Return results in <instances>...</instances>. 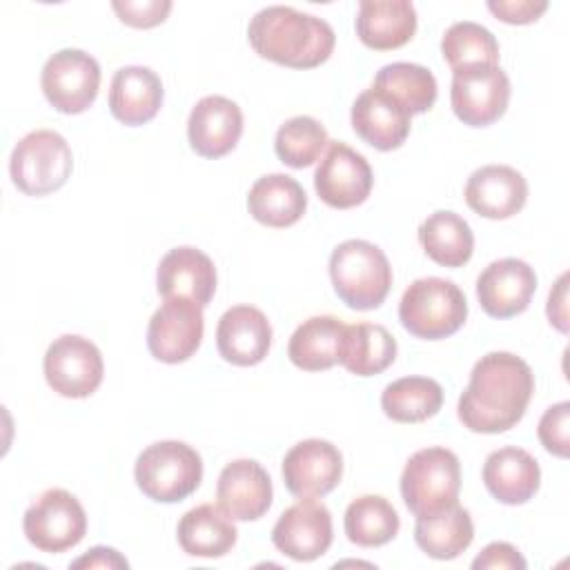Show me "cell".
<instances>
[{"label": "cell", "instance_id": "6da1fadb", "mask_svg": "<svg viewBox=\"0 0 570 570\" xmlns=\"http://www.w3.org/2000/svg\"><path fill=\"white\" fill-rule=\"evenodd\" d=\"M532 392L534 374L523 358L510 352H490L470 372L456 407L459 421L470 432H505L523 419Z\"/></svg>", "mask_w": 570, "mask_h": 570}, {"label": "cell", "instance_id": "7a4b0ae2", "mask_svg": "<svg viewBox=\"0 0 570 570\" xmlns=\"http://www.w3.org/2000/svg\"><path fill=\"white\" fill-rule=\"evenodd\" d=\"M247 40L265 60L292 69H312L330 58L336 36L323 18L272 4L249 20Z\"/></svg>", "mask_w": 570, "mask_h": 570}, {"label": "cell", "instance_id": "3957f363", "mask_svg": "<svg viewBox=\"0 0 570 570\" xmlns=\"http://www.w3.org/2000/svg\"><path fill=\"white\" fill-rule=\"evenodd\" d=\"M330 276L338 298L352 309H376L390 287L392 267L387 256L374 243L350 238L334 247L330 256Z\"/></svg>", "mask_w": 570, "mask_h": 570}, {"label": "cell", "instance_id": "277c9868", "mask_svg": "<svg viewBox=\"0 0 570 570\" xmlns=\"http://www.w3.org/2000/svg\"><path fill=\"white\" fill-rule=\"evenodd\" d=\"M468 316V301L452 281L416 278L401 296L399 321L416 338L439 341L452 336Z\"/></svg>", "mask_w": 570, "mask_h": 570}, {"label": "cell", "instance_id": "5b68a950", "mask_svg": "<svg viewBox=\"0 0 570 570\" xmlns=\"http://www.w3.org/2000/svg\"><path fill=\"white\" fill-rule=\"evenodd\" d=\"M459 490L461 463L448 448L414 452L401 472V497L416 519L434 517L459 503Z\"/></svg>", "mask_w": 570, "mask_h": 570}, {"label": "cell", "instance_id": "8992f818", "mask_svg": "<svg viewBox=\"0 0 570 570\" xmlns=\"http://www.w3.org/2000/svg\"><path fill=\"white\" fill-rule=\"evenodd\" d=\"M134 476L147 499L176 503L200 485L203 459L183 441H158L138 454Z\"/></svg>", "mask_w": 570, "mask_h": 570}, {"label": "cell", "instance_id": "52a82bcc", "mask_svg": "<svg viewBox=\"0 0 570 570\" xmlns=\"http://www.w3.org/2000/svg\"><path fill=\"white\" fill-rule=\"evenodd\" d=\"M73 169L67 140L53 129H36L22 136L9 160L13 185L27 196H47L60 189Z\"/></svg>", "mask_w": 570, "mask_h": 570}, {"label": "cell", "instance_id": "ba28073f", "mask_svg": "<svg viewBox=\"0 0 570 570\" xmlns=\"http://www.w3.org/2000/svg\"><path fill=\"white\" fill-rule=\"evenodd\" d=\"M22 530L33 548L58 554L82 541L87 532V514L71 492L51 488L27 508Z\"/></svg>", "mask_w": 570, "mask_h": 570}, {"label": "cell", "instance_id": "9c48e42d", "mask_svg": "<svg viewBox=\"0 0 570 570\" xmlns=\"http://www.w3.org/2000/svg\"><path fill=\"white\" fill-rule=\"evenodd\" d=\"M510 100V78L499 65H472L452 71L450 105L454 116L470 127L497 122Z\"/></svg>", "mask_w": 570, "mask_h": 570}, {"label": "cell", "instance_id": "30bf717a", "mask_svg": "<svg viewBox=\"0 0 570 570\" xmlns=\"http://www.w3.org/2000/svg\"><path fill=\"white\" fill-rule=\"evenodd\" d=\"M40 87L60 114H82L98 96L100 65L82 49H60L45 62Z\"/></svg>", "mask_w": 570, "mask_h": 570}, {"label": "cell", "instance_id": "8fae6325", "mask_svg": "<svg viewBox=\"0 0 570 570\" xmlns=\"http://www.w3.org/2000/svg\"><path fill=\"white\" fill-rule=\"evenodd\" d=\"M45 379L53 392L67 399H85L98 390L105 374L100 350L85 336H58L45 352Z\"/></svg>", "mask_w": 570, "mask_h": 570}, {"label": "cell", "instance_id": "7c38bea8", "mask_svg": "<svg viewBox=\"0 0 570 570\" xmlns=\"http://www.w3.org/2000/svg\"><path fill=\"white\" fill-rule=\"evenodd\" d=\"M205 332L203 307L191 298H165L147 325V347L163 363H183L196 354Z\"/></svg>", "mask_w": 570, "mask_h": 570}, {"label": "cell", "instance_id": "4fadbf2b", "mask_svg": "<svg viewBox=\"0 0 570 570\" xmlns=\"http://www.w3.org/2000/svg\"><path fill=\"white\" fill-rule=\"evenodd\" d=\"M334 539L332 514L325 503L301 497L272 528L274 546L294 561H314L323 557Z\"/></svg>", "mask_w": 570, "mask_h": 570}, {"label": "cell", "instance_id": "5bb4252c", "mask_svg": "<svg viewBox=\"0 0 570 570\" xmlns=\"http://www.w3.org/2000/svg\"><path fill=\"white\" fill-rule=\"evenodd\" d=\"M374 174L365 156L345 142H330L327 154L314 171V189L318 198L334 209L361 205L372 191Z\"/></svg>", "mask_w": 570, "mask_h": 570}, {"label": "cell", "instance_id": "9a60e30c", "mask_svg": "<svg viewBox=\"0 0 570 570\" xmlns=\"http://www.w3.org/2000/svg\"><path fill=\"white\" fill-rule=\"evenodd\" d=\"M341 476L343 456L323 439H305L283 459L285 488L296 497H323L338 485Z\"/></svg>", "mask_w": 570, "mask_h": 570}, {"label": "cell", "instance_id": "2e32d148", "mask_svg": "<svg viewBox=\"0 0 570 570\" xmlns=\"http://www.w3.org/2000/svg\"><path fill=\"white\" fill-rule=\"evenodd\" d=\"M537 289L534 269L521 258H499L476 278V296L483 312L492 318L521 314Z\"/></svg>", "mask_w": 570, "mask_h": 570}, {"label": "cell", "instance_id": "e0dca14e", "mask_svg": "<svg viewBox=\"0 0 570 570\" xmlns=\"http://www.w3.org/2000/svg\"><path fill=\"white\" fill-rule=\"evenodd\" d=\"M220 510L236 521H256L272 505V479L254 459L227 463L216 483Z\"/></svg>", "mask_w": 570, "mask_h": 570}, {"label": "cell", "instance_id": "ac0fdd59", "mask_svg": "<svg viewBox=\"0 0 570 570\" xmlns=\"http://www.w3.org/2000/svg\"><path fill=\"white\" fill-rule=\"evenodd\" d=\"M243 134V111L225 96L200 98L187 120V138L191 149L203 158H220L229 154Z\"/></svg>", "mask_w": 570, "mask_h": 570}, {"label": "cell", "instance_id": "d6986e66", "mask_svg": "<svg viewBox=\"0 0 570 570\" xmlns=\"http://www.w3.org/2000/svg\"><path fill=\"white\" fill-rule=\"evenodd\" d=\"M410 114L383 89L370 87L352 105V127L356 136L379 151L399 149L410 134Z\"/></svg>", "mask_w": 570, "mask_h": 570}, {"label": "cell", "instance_id": "ffe728a7", "mask_svg": "<svg viewBox=\"0 0 570 570\" xmlns=\"http://www.w3.org/2000/svg\"><path fill=\"white\" fill-rule=\"evenodd\" d=\"M463 196L468 207L479 216L503 220L523 209L528 183L514 167L485 165L470 174Z\"/></svg>", "mask_w": 570, "mask_h": 570}, {"label": "cell", "instance_id": "44dd1931", "mask_svg": "<svg viewBox=\"0 0 570 570\" xmlns=\"http://www.w3.org/2000/svg\"><path fill=\"white\" fill-rule=\"evenodd\" d=\"M156 287L163 298L183 296L205 307L216 292L214 261L196 247H174L158 263Z\"/></svg>", "mask_w": 570, "mask_h": 570}, {"label": "cell", "instance_id": "7402d4cb", "mask_svg": "<svg viewBox=\"0 0 570 570\" xmlns=\"http://www.w3.org/2000/svg\"><path fill=\"white\" fill-rule=\"evenodd\" d=\"M216 345L227 363L249 367L261 363L272 345V325L254 305L229 307L216 327Z\"/></svg>", "mask_w": 570, "mask_h": 570}, {"label": "cell", "instance_id": "603a6c76", "mask_svg": "<svg viewBox=\"0 0 570 570\" xmlns=\"http://www.w3.org/2000/svg\"><path fill=\"white\" fill-rule=\"evenodd\" d=\"M481 474L488 492L505 505H521L530 501L541 483L537 459L517 445H505L490 452Z\"/></svg>", "mask_w": 570, "mask_h": 570}, {"label": "cell", "instance_id": "cb8c5ba5", "mask_svg": "<svg viewBox=\"0 0 570 570\" xmlns=\"http://www.w3.org/2000/svg\"><path fill=\"white\" fill-rule=\"evenodd\" d=\"M163 82L156 71L140 65L120 67L109 87V109L122 125L149 122L163 105Z\"/></svg>", "mask_w": 570, "mask_h": 570}, {"label": "cell", "instance_id": "d4e9b609", "mask_svg": "<svg viewBox=\"0 0 570 570\" xmlns=\"http://www.w3.org/2000/svg\"><path fill=\"white\" fill-rule=\"evenodd\" d=\"M356 36L374 51L399 49L416 31V9L410 0H363L356 13Z\"/></svg>", "mask_w": 570, "mask_h": 570}, {"label": "cell", "instance_id": "484cf974", "mask_svg": "<svg viewBox=\"0 0 570 570\" xmlns=\"http://www.w3.org/2000/svg\"><path fill=\"white\" fill-rule=\"evenodd\" d=\"M247 209L267 227H289L305 214L307 194L296 178L287 174H267L252 185Z\"/></svg>", "mask_w": 570, "mask_h": 570}, {"label": "cell", "instance_id": "4316f807", "mask_svg": "<svg viewBox=\"0 0 570 570\" xmlns=\"http://www.w3.org/2000/svg\"><path fill=\"white\" fill-rule=\"evenodd\" d=\"M176 534L180 548L189 557L216 559L234 548L238 530L220 505L200 503L180 517Z\"/></svg>", "mask_w": 570, "mask_h": 570}, {"label": "cell", "instance_id": "83f0119b", "mask_svg": "<svg viewBox=\"0 0 570 570\" xmlns=\"http://www.w3.org/2000/svg\"><path fill=\"white\" fill-rule=\"evenodd\" d=\"M345 323L336 316H312L289 336L287 356L305 372L330 370L338 363L343 350Z\"/></svg>", "mask_w": 570, "mask_h": 570}, {"label": "cell", "instance_id": "f1b7e54d", "mask_svg": "<svg viewBox=\"0 0 570 570\" xmlns=\"http://www.w3.org/2000/svg\"><path fill=\"white\" fill-rule=\"evenodd\" d=\"M396 358V338L376 323L345 325L338 363L356 376H374L387 370Z\"/></svg>", "mask_w": 570, "mask_h": 570}, {"label": "cell", "instance_id": "f546056e", "mask_svg": "<svg viewBox=\"0 0 570 570\" xmlns=\"http://www.w3.org/2000/svg\"><path fill=\"white\" fill-rule=\"evenodd\" d=\"M474 539V523L465 508L454 503L452 508L434 514L421 517L414 523L416 546L432 559L448 561L459 557L470 548Z\"/></svg>", "mask_w": 570, "mask_h": 570}, {"label": "cell", "instance_id": "4dcf8cb0", "mask_svg": "<svg viewBox=\"0 0 570 570\" xmlns=\"http://www.w3.org/2000/svg\"><path fill=\"white\" fill-rule=\"evenodd\" d=\"M419 243L443 267H461L474 252V234L468 220L448 209H439L421 223Z\"/></svg>", "mask_w": 570, "mask_h": 570}, {"label": "cell", "instance_id": "1f68e13d", "mask_svg": "<svg viewBox=\"0 0 570 570\" xmlns=\"http://www.w3.org/2000/svg\"><path fill=\"white\" fill-rule=\"evenodd\" d=\"M443 405V390L428 376H403L385 385L381 407L396 423H421L434 416Z\"/></svg>", "mask_w": 570, "mask_h": 570}, {"label": "cell", "instance_id": "d6a6232c", "mask_svg": "<svg viewBox=\"0 0 570 570\" xmlns=\"http://www.w3.org/2000/svg\"><path fill=\"white\" fill-rule=\"evenodd\" d=\"M399 514L381 494H363L354 499L343 519L345 534L361 548H376L392 541L399 532Z\"/></svg>", "mask_w": 570, "mask_h": 570}, {"label": "cell", "instance_id": "836d02e7", "mask_svg": "<svg viewBox=\"0 0 570 570\" xmlns=\"http://www.w3.org/2000/svg\"><path fill=\"white\" fill-rule=\"evenodd\" d=\"M372 87L390 94L410 116L432 109L436 100V78L428 67L414 62H392L381 67Z\"/></svg>", "mask_w": 570, "mask_h": 570}, {"label": "cell", "instance_id": "e575fe53", "mask_svg": "<svg viewBox=\"0 0 570 570\" xmlns=\"http://www.w3.org/2000/svg\"><path fill=\"white\" fill-rule=\"evenodd\" d=\"M443 60L452 71L472 67V65H497L499 62V42L490 29L472 20H461L448 27L441 40Z\"/></svg>", "mask_w": 570, "mask_h": 570}, {"label": "cell", "instance_id": "d590c367", "mask_svg": "<svg viewBox=\"0 0 570 570\" xmlns=\"http://www.w3.org/2000/svg\"><path fill=\"white\" fill-rule=\"evenodd\" d=\"M327 142V131L316 118L294 116L278 127L274 149L281 163L294 169H303L318 160Z\"/></svg>", "mask_w": 570, "mask_h": 570}, {"label": "cell", "instance_id": "8d00e7d4", "mask_svg": "<svg viewBox=\"0 0 570 570\" xmlns=\"http://www.w3.org/2000/svg\"><path fill=\"white\" fill-rule=\"evenodd\" d=\"M568 423H570V403L568 401H561L552 407H548L539 421V428H537V434H539V441L541 445L554 454V456H561L566 459L568 456Z\"/></svg>", "mask_w": 570, "mask_h": 570}, {"label": "cell", "instance_id": "74e56055", "mask_svg": "<svg viewBox=\"0 0 570 570\" xmlns=\"http://www.w3.org/2000/svg\"><path fill=\"white\" fill-rule=\"evenodd\" d=\"M111 7L125 24L136 27V29H149V27L160 24L167 18L171 2L169 0H142V2H131V0L118 2L116 0V2H111Z\"/></svg>", "mask_w": 570, "mask_h": 570}, {"label": "cell", "instance_id": "f35d334b", "mask_svg": "<svg viewBox=\"0 0 570 570\" xmlns=\"http://www.w3.org/2000/svg\"><path fill=\"white\" fill-rule=\"evenodd\" d=\"M488 9L508 24H530L534 22L546 9V0H490Z\"/></svg>", "mask_w": 570, "mask_h": 570}, {"label": "cell", "instance_id": "ab89813d", "mask_svg": "<svg viewBox=\"0 0 570 570\" xmlns=\"http://www.w3.org/2000/svg\"><path fill=\"white\" fill-rule=\"evenodd\" d=\"M474 570H525V559L519 550L505 541H494L481 550V554L472 561Z\"/></svg>", "mask_w": 570, "mask_h": 570}, {"label": "cell", "instance_id": "60d3db41", "mask_svg": "<svg viewBox=\"0 0 570 570\" xmlns=\"http://www.w3.org/2000/svg\"><path fill=\"white\" fill-rule=\"evenodd\" d=\"M71 568H129L127 559L120 557L114 548H105V546H96L91 548L87 554H82L80 559H76L71 563Z\"/></svg>", "mask_w": 570, "mask_h": 570}, {"label": "cell", "instance_id": "b9f144b4", "mask_svg": "<svg viewBox=\"0 0 570 570\" xmlns=\"http://www.w3.org/2000/svg\"><path fill=\"white\" fill-rule=\"evenodd\" d=\"M566 281L568 274H561L554 289L548 296V318L559 332H568V309H566Z\"/></svg>", "mask_w": 570, "mask_h": 570}]
</instances>
